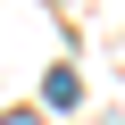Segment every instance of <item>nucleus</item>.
<instances>
[{"mask_svg":"<svg viewBox=\"0 0 125 125\" xmlns=\"http://www.w3.org/2000/svg\"><path fill=\"white\" fill-rule=\"evenodd\" d=\"M0 125H33V117H0Z\"/></svg>","mask_w":125,"mask_h":125,"instance_id":"obj_2","label":"nucleus"},{"mask_svg":"<svg viewBox=\"0 0 125 125\" xmlns=\"http://www.w3.org/2000/svg\"><path fill=\"white\" fill-rule=\"evenodd\" d=\"M75 92H83V83H75L67 67H50V83H42V100H50V108H75Z\"/></svg>","mask_w":125,"mask_h":125,"instance_id":"obj_1","label":"nucleus"}]
</instances>
